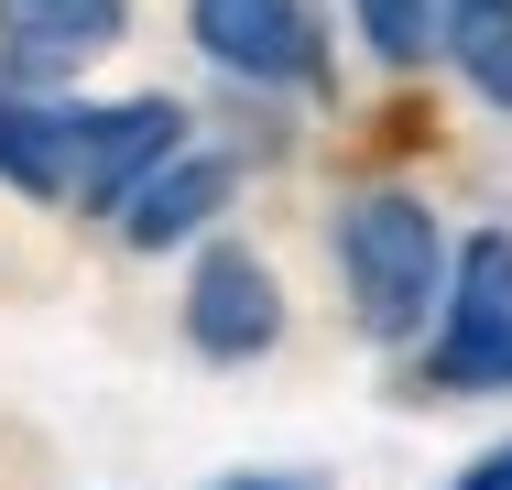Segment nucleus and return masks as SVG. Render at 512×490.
Returning <instances> with one entry per match:
<instances>
[{"label":"nucleus","mask_w":512,"mask_h":490,"mask_svg":"<svg viewBox=\"0 0 512 490\" xmlns=\"http://www.w3.org/2000/svg\"><path fill=\"white\" fill-rule=\"evenodd\" d=\"M338 262H349V294H360V327L371 338H414L436 316V294H458L447 273V240L414 196H360L338 218Z\"/></svg>","instance_id":"1"},{"label":"nucleus","mask_w":512,"mask_h":490,"mask_svg":"<svg viewBox=\"0 0 512 490\" xmlns=\"http://www.w3.org/2000/svg\"><path fill=\"white\" fill-rule=\"evenodd\" d=\"M436 382H458V392L512 382V229H480V240L458 251L447 338H436Z\"/></svg>","instance_id":"2"},{"label":"nucleus","mask_w":512,"mask_h":490,"mask_svg":"<svg viewBox=\"0 0 512 490\" xmlns=\"http://www.w3.org/2000/svg\"><path fill=\"white\" fill-rule=\"evenodd\" d=\"M175 142H186V109L175 98H120L99 120H77V196L88 207H131L175 164Z\"/></svg>","instance_id":"3"},{"label":"nucleus","mask_w":512,"mask_h":490,"mask_svg":"<svg viewBox=\"0 0 512 490\" xmlns=\"http://www.w3.org/2000/svg\"><path fill=\"white\" fill-rule=\"evenodd\" d=\"M273 327H284L273 273L251 251H207L197 284H186V338H197L207 360H251V349H273Z\"/></svg>","instance_id":"4"},{"label":"nucleus","mask_w":512,"mask_h":490,"mask_svg":"<svg viewBox=\"0 0 512 490\" xmlns=\"http://www.w3.org/2000/svg\"><path fill=\"white\" fill-rule=\"evenodd\" d=\"M186 11H197V44L229 77H306L316 66V33L295 0H186Z\"/></svg>","instance_id":"5"},{"label":"nucleus","mask_w":512,"mask_h":490,"mask_svg":"<svg viewBox=\"0 0 512 490\" xmlns=\"http://www.w3.org/2000/svg\"><path fill=\"white\" fill-rule=\"evenodd\" d=\"M218 207H229V153H175L153 186L120 207V229H131V251H164V240H197Z\"/></svg>","instance_id":"6"},{"label":"nucleus","mask_w":512,"mask_h":490,"mask_svg":"<svg viewBox=\"0 0 512 490\" xmlns=\"http://www.w3.org/2000/svg\"><path fill=\"white\" fill-rule=\"evenodd\" d=\"M0 186L77 196V109H33V98L0 88Z\"/></svg>","instance_id":"7"},{"label":"nucleus","mask_w":512,"mask_h":490,"mask_svg":"<svg viewBox=\"0 0 512 490\" xmlns=\"http://www.w3.org/2000/svg\"><path fill=\"white\" fill-rule=\"evenodd\" d=\"M120 22H131V0H0V33H11L33 66L99 55V44H120Z\"/></svg>","instance_id":"8"},{"label":"nucleus","mask_w":512,"mask_h":490,"mask_svg":"<svg viewBox=\"0 0 512 490\" xmlns=\"http://www.w3.org/2000/svg\"><path fill=\"white\" fill-rule=\"evenodd\" d=\"M447 55L491 109H512V0H447Z\"/></svg>","instance_id":"9"},{"label":"nucleus","mask_w":512,"mask_h":490,"mask_svg":"<svg viewBox=\"0 0 512 490\" xmlns=\"http://www.w3.org/2000/svg\"><path fill=\"white\" fill-rule=\"evenodd\" d=\"M349 11H360L371 55H393V66H414L425 44H447V0H349Z\"/></svg>","instance_id":"10"},{"label":"nucleus","mask_w":512,"mask_h":490,"mask_svg":"<svg viewBox=\"0 0 512 490\" xmlns=\"http://www.w3.org/2000/svg\"><path fill=\"white\" fill-rule=\"evenodd\" d=\"M458 490H512V447H502V458H480V469H469Z\"/></svg>","instance_id":"11"},{"label":"nucleus","mask_w":512,"mask_h":490,"mask_svg":"<svg viewBox=\"0 0 512 490\" xmlns=\"http://www.w3.org/2000/svg\"><path fill=\"white\" fill-rule=\"evenodd\" d=\"M229 490H316V480H229Z\"/></svg>","instance_id":"12"}]
</instances>
